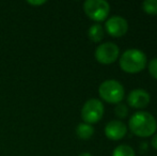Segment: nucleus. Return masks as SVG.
I'll return each instance as SVG.
<instances>
[{
	"label": "nucleus",
	"instance_id": "1",
	"mask_svg": "<svg viewBox=\"0 0 157 156\" xmlns=\"http://www.w3.org/2000/svg\"><path fill=\"white\" fill-rule=\"evenodd\" d=\"M128 127L134 135L141 138L151 137L157 129V121L153 115L147 111H137L128 121Z\"/></svg>",
	"mask_w": 157,
	"mask_h": 156
},
{
	"label": "nucleus",
	"instance_id": "2",
	"mask_svg": "<svg viewBox=\"0 0 157 156\" xmlns=\"http://www.w3.org/2000/svg\"><path fill=\"white\" fill-rule=\"evenodd\" d=\"M147 59L145 54L140 49L130 48L121 55L119 64L123 72L128 74H137L145 69Z\"/></svg>",
	"mask_w": 157,
	"mask_h": 156
},
{
	"label": "nucleus",
	"instance_id": "3",
	"mask_svg": "<svg viewBox=\"0 0 157 156\" xmlns=\"http://www.w3.org/2000/svg\"><path fill=\"white\" fill-rule=\"evenodd\" d=\"M98 94L103 101L109 104H119L125 96L123 85L116 79H108L98 87Z\"/></svg>",
	"mask_w": 157,
	"mask_h": 156
},
{
	"label": "nucleus",
	"instance_id": "4",
	"mask_svg": "<svg viewBox=\"0 0 157 156\" xmlns=\"http://www.w3.org/2000/svg\"><path fill=\"white\" fill-rule=\"evenodd\" d=\"M83 11L90 19L101 23L107 19L110 4L105 0H87L83 2Z\"/></svg>",
	"mask_w": 157,
	"mask_h": 156
},
{
	"label": "nucleus",
	"instance_id": "5",
	"mask_svg": "<svg viewBox=\"0 0 157 156\" xmlns=\"http://www.w3.org/2000/svg\"><path fill=\"white\" fill-rule=\"evenodd\" d=\"M104 105L101 101L97 98H90L83 104L81 108V118L85 123L92 125L99 122L104 116Z\"/></svg>",
	"mask_w": 157,
	"mask_h": 156
},
{
	"label": "nucleus",
	"instance_id": "6",
	"mask_svg": "<svg viewBox=\"0 0 157 156\" xmlns=\"http://www.w3.org/2000/svg\"><path fill=\"white\" fill-rule=\"evenodd\" d=\"M119 55H120V48L112 42H105L99 44L94 52L97 62L105 65L116 62L119 58Z\"/></svg>",
	"mask_w": 157,
	"mask_h": 156
},
{
	"label": "nucleus",
	"instance_id": "7",
	"mask_svg": "<svg viewBox=\"0 0 157 156\" xmlns=\"http://www.w3.org/2000/svg\"><path fill=\"white\" fill-rule=\"evenodd\" d=\"M105 30L109 36H113V38H121L127 33L128 23L122 16L114 15L106 21Z\"/></svg>",
	"mask_w": 157,
	"mask_h": 156
},
{
	"label": "nucleus",
	"instance_id": "8",
	"mask_svg": "<svg viewBox=\"0 0 157 156\" xmlns=\"http://www.w3.org/2000/svg\"><path fill=\"white\" fill-rule=\"evenodd\" d=\"M151 102V95L143 89H135L127 95V104L136 109L145 108Z\"/></svg>",
	"mask_w": 157,
	"mask_h": 156
},
{
	"label": "nucleus",
	"instance_id": "9",
	"mask_svg": "<svg viewBox=\"0 0 157 156\" xmlns=\"http://www.w3.org/2000/svg\"><path fill=\"white\" fill-rule=\"evenodd\" d=\"M126 133H127V127L120 120H111L105 126L106 137L110 140H113V141L121 140L122 138H124Z\"/></svg>",
	"mask_w": 157,
	"mask_h": 156
},
{
	"label": "nucleus",
	"instance_id": "10",
	"mask_svg": "<svg viewBox=\"0 0 157 156\" xmlns=\"http://www.w3.org/2000/svg\"><path fill=\"white\" fill-rule=\"evenodd\" d=\"M76 135L82 140H88L94 135V127L88 123H80L76 127Z\"/></svg>",
	"mask_w": 157,
	"mask_h": 156
},
{
	"label": "nucleus",
	"instance_id": "11",
	"mask_svg": "<svg viewBox=\"0 0 157 156\" xmlns=\"http://www.w3.org/2000/svg\"><path fill=\"white\" fill-rule=\"evenodd\" d=\"M104 34H105V30L103 26L99 24H94L88 30V36L94 43H99L104 39Z\"/></svg>",
	"mask_w": 157,
	"mask_h": 156
},
{
	"label": "nucleus",
	"instance_id": "12",
	"mask_svg": "<svg viewBox=\"0 0 157 156\" xmlns=\"http://www.w3.org/2000/svg\"><path fill=\"white\" fill-rule=\"evenodd\" d=\"M112 156H136L134 149L127 144H120L117 148H114Z\"/></svg>",
	"mask_w": 157,
	"mask_h": 156
},
{
	"label": "nucleus",
	"instance_id": "13",
	"mask_svg": "<svg viewBox=\"0 0 157 156\" xmlns=\"http://www.w3.org/2000/svg\"><path fill=\"white\" fill-rule=\"evenodd\" d=\"M142 10L149 15H157V0H145L142 2Z\"/></svg>",
	"mask_w": 157,
	"mask_h": 156
},
{
	"label": "nucleus",
	"instance_id": "14",
	"mask_svg": "<svg viewBox=\"0 0 157 156\" xmlns=\"http://www.w3.org/2000/svg\"><path fill=\"white\" fill-rule=\"evenodd\" d=\"M114 115L119 119H124L128 115V107L123 103H119L117 104L116 108H114Z\"/></svg>",
	"mask_w": 157,
	"mask_h": 156
},
{
	"label": "nucleus",
	"instance_id": "15",
	"mask_svg": "<svg viewBox=\"0 0 157 156\" xmlns=\"http://www.w3.org/2000/svg\"><path fill=\"white\" fill-rule=\"evenodd\" d=\"M147 69H149V73L154 79L157 80V58H153L147 64Z\"/></svg>",
	"mask_w": 157,
	"mask_h": 156
},
{
	"label": "nucleus",
	"instance_id": "16",
	"mask_svg": "<svg viewBox=\"0 0 157 156\" xmlns=\"http://www.w3.org/2000/svg\"><path fill=\"white\" fill-rule=\"evenodd\" d=\"M151 146H153V148L155 149V150H157V134H154L153 137H152Z\"/></svg>",
	"mask_w": 157,
	"mask_h": 156
},
{
	"label": "nucleus",
	"instance_id": "17",
	"mask_svg": "<svg viewBox=\"0 0 157 156\" xmlns=\"http://www.w3.org/2000/svg\"><path fill=\"white\" fill-rule=\"evenodd\" d=\"M29 4H31V6H42V4H45L46 1L45 0H41V1H31V0H29V1H27Z\"/></svg>",
	"mask_w": 157,
	"mask_h": 156
},
{
	"label": "nucleus",
	"instance_id": "18",
	"mask_svg": "<svg viewBox=\"0 0 157 156\" xmlns=\"http://www.w3.org/2000/svg\"><path fill=\"white\" fill-rule=\"evenodd\" d=\"M147 150V142H143V143H141L140 144V151L141 152H145V151Z\"/></svg>",
	"mask_w": 157,
	"mask_h": 156
},
{
	"label": "nucleus",
	"instance_id": "19",
	"mask_svg": "<svg viewBox=\"0 0 157 156\" xmlns=\"http://www.w3.org/2000/svg\"><path fill=\"white\" fill-rule=\"evenodd\" d=\"M79 156H92V155L90 154L89 152H83V153H81V154L79 155Z\"/></svg>",
	"mask_w": 157,
	"mask_h": 156
}]
</instances>
